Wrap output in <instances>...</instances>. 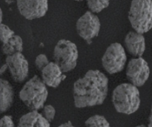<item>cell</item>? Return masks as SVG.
Masks as SVG:
<instances>
[{"mask_svg":"<svg viewBox=\"0 0 152 127\" xmlns=\"http://www.w3.org/2000/svg\"><path fill=\"white\" fill-rule=\"evenodd\" d=\"M112 102L118 112L126 115L134 113L137 111L140 104L137 87L132 83L120 84L113 91Z\"/></svg>","mask_w":152,"mask_h":127,"instance_id":"7a4b0ae2","label":"cell"},{"mask_svg":"<svg viewBox=\"0 0 152 127\" xmlns=\"http://www.w3.org/2000/svg\"><path fill=\"white\" fill-rule=\"evenodd\" d=\"M126 74L131 83L137 87H141L149 78L150 69L148 64L141 57L132 58L128 63Z\"/></svg>","mask_w":152,"mask_h":127,"instance_id":"ba28073f","label":"cell"},{"mask_svg":"<svg viewBox=\"0 0 152 127\" xmlns=\"http://www.w3.org/2000/svg\"><path fill=\"white\" fill-rule=\"evenodd\" d=\"M100 26L98 17L91 11H88L78 19L76 30L80 37L90 44L92 39L98 35Z\"/></svg>","mask_w":152,"mask_h":127,"instance_id":"52a82bcc","label":"cell"},{"mask_svg":"<svg viewBox=\"0 0 152 127\" xmlns=\"http://www.w3.org/2000/svg\"><path fill=\"white\" fill-rule=\"evenodd\" d=\"M56 111L54 107L51 105H48L43 107V116L48 121H52L54 120Z\"/></svg>","mask_w":152,"mask_h":127,"instance_id":"d6986e66","label":"cell"},{"mask_svg":"<svg viewBox=\"0 0 152 127\" xmlns=\"http://www.w3.org/2000/svg\"><path fill=\"white\" fill-rule=\"evenodd\" d=\"M110 0H87V6L92 13H100L109 5Z\"/></svg>","mask_w":152,"mask_h":127,"instance_id":"e0dca14e","label":"cell"},{"mask_svg":"<svg viewBox=\"0 0 152 127\" xmlns=\"http://www.w3.org/2000/svg\"><path fill=\"white\" fill-rule=\"evenodd\" d=\"M79 57L77 46L73 42L66 39L60 40L54 50L55 63L63 73L68 72L76 67Z\"/></svg>","mask_w":152,"mask_h":127,"instance_id":"5b68a950","label":"cell"},{"mask_svg":"<svg viewBox=\"0 0 152 127\" xmlns=\"http://www.w3.org/2000/svg\"><path fill=\"white\" fill-rule=\"evenodd\" d=\"M74 1H83V0H74Z\"/></svg>","mask_w":152,"mask_h":127,"instance_id":"f1b7e54d","label":"cell"},{"mask_svg":"<svg viewBox=\"0 0 152 127\" xmlns=\"http://www.w3.org/2000/svg\"><path fill=\"white\" fill-rule=\"evenodd\" d=\"M48 92L46 85L39 76L34 75L26 83L19 93L20 99L33 111L44 107Z\"/></svg>","mask_w":152,"mask_h":127,"instance_id":"3957f363","label":"cell"},{"mask_svg":"<svg viewBox=\"0 0 152 127\" xmlns=\"http://www.w3.org/2000/svg\"><path fill=\"white\" fill-rule=\"evenodd\" d=\"M124 44L128 52L133 56L141 57L145 50V42L142 34L130 31L124 39Z\"/></svg>","mask_w":152,"mask_h":127,"instance_id":"8fae6325","label":"cell"},{"mask_svg":"<svg viewBox=\"0 0 152 127\" xmlns=\"http://www.w3.org/2000/svg\"><path fill=\"white\" fill-rule=\"evenodd\" d=\"M148 127H152V121H149L148 123Z\"/></svg>","mask_w":152,"mask_h":127,"instance_id":"4316f807","label":"cell"},{"mask_svg":"<svg viewBox=\"0 0 152 127\" xmlns=\"http://www.w3.org/2000/svg\"><path fill=\"white\" fill-rule=\"evenodd\" d=\"M5 2L7 3V4H12L14 1H15V0H5Z\"/></svg>","mask_w":152,"mask_h":127,"instance_id":"d4e9b609","label":"cell"},{"mask_svg":"<svg viewBox=\"0 0 152 127\" xmlns=\"http://www.w3.org/2000/svg\"><path fill=\"white\" fill-rule=\"evenodd\" d=\"M2 11L1 9V23H2Z\"/></svg>","mask_w":152,"mask_h":127,"instance_id":"484cf974","label":"cell"},{"mask_svg":"<svg viewBox=\"0 0 152 127\" xmlns=\"http://www.w3.org/2000/svg\"><path fill=\"white\" fill-rule=\"evenodd\" d=\"M6 64L12 78L16 82H23L27 78L29 73V64L22 53L7 56Z\"/></svg>","mask_w":152,"mask_h":127,"instance_id":"30bf717a","label":"cell"},{"mask_svg":"<svg viewBox=\"0 0 152 127\" xmlns=\"http://www.w3.org/2000/svg\"><path fill=\"white\" fill-rule=\"evenodd\" d=\"M0 108L1 113L5 112L10 108L14 99L13 87L8 81L1 79Z\"/></svg>","mask_w":152,"mask_h":127,"instance_id":"5bb4252c","label":"cell"},{"mask_svg":"<svg viewBox=\"0 0 152 127\" xmlns=\"http://www.w3.org/2000/svg\"><path fill=\"white\" fill-rule=\"evenodd\" d=\"M86 127H110V124L103 115H93L85 121Z\"/></svg>","mask_w":152,"mask_h":127,"instance_id":"2e32d148","label":"cell"},{"mask_svg":"<svg viewBox=\"0 0 152 127\" xmlns=\"http://www.w3.org/2000/svg\"><path fill=\"white\" fill-rule=\"evenodd\" d=\"M17 4L21 15L29 20L44 16L48 9V0H17Z\"/></svg>","mask_w":152,"mask_h":127,"instance_id":"9c48e42d","label":"cell"},{"mask_svg":"<svg viewBox=\"0 0 152 127\" xmlns=\"http://www.w3.org/2000/svg\"><path fill=\"white\" fill-rule=\"evenodd\" d=\"M108 79L99 70H89L74 84L75 105L78 108L102 104L108 92Z\"/></svg>","mask_w":152,"mask_h":127,"instance_id":"6da1fadb","label":"cell"},{"mask_svg":"<svg viewBox=\"0 0 152 127\" xmlns=\"http://www.w3.org/2000/svg\"><path fill=\"white\" fill-rule=\"evenodd\" d=\"M50 62L49 61L48 57L44 54H40L37 56L35 59V64L37 68L39 70L42 71Z\"/></svg>","mask_w":152,"mask_h":127,"instance_id":"ffe728a7","label":"cell"},{"mask_svg":"<svg viewBox=\"0 0 152 127\" xmlns=\"http://www.w3.org/2000/svg\"><path fill=\"white\" fill-rule=\"evenodd\" d=\"M127 59L125 50L121 44L115 42L107 48L103 55L102 66L107 73L114 74L123 70Z\"/></svg>","mask_w":152,"mask_h":127,"instance_id":"8992f818","label":"cell"},{"mask_svg":"<svg viewBox=\"0 0 152 127\" xmlns=\"http://www.w3.org/2000/svg\"><path fill=\"white\" fill-rule=\"evenodd\" d=\"M7 68L8 66L7 64L4 65L1 67V74H2L7 70Z\"/></svg>","mask_w":152,"mask_h":127,"instance_id":"603a6c76","label":"cell"},{"mask_svg":"<svg viewBox=\"0 0 152 127\" xmlns=\"http://www.w3.org/2000/svg\"><path fill=\"white\" fill-rule=\"evenodd\" d=\"M1 127H15L12 117L10 115H5L1 120Z\"/></svg>","mask_w":152,"mask_h":127,"instance_id":"44dd1931","label":"cell"},{"mask_svg":"<svg viewBox=\"0 0 152 127\" xmlns=\"http://www.w3.org/2000/svg\"><path fill=\"white\" fill-rule=\"evenodd\" d=\"M15 35V32L11 30L7 26L1 23L0 25V37L2 43H5Z\"/></svg>","mask_w":152,"mask_h":127,"instance_id":"ac0fdd59","label":"cell"},{"mask_svg":"<svg viewBox=\"0 0 152 127\" xmlns=\"http://www.w3.org/2000/svg\"><path fill=\"white\" fill-rule=\"evenodd\" d=\"M129 21L135 31L145 33L152 28V0H132Z\"/></svg>","mask_w":152,"mask_h":127,"instance_id":"277c9868","label":"cell"},{"mask_svg":"<svg viewBox=\"0 0 152 127\" xmlns=\"http://www.w3.org/2000/svg\"><path fill=\"white\" fill-rule=\"evenodd\" d=\"M58 127H75L70 121L59 125Z\"/></svg>","mask_w":152,"mask_h":127,"instance_id":"7402d4cb","label":"cell"},{"mask_svg":"<svg viewBox=\"0 0 152 127\" xmlns=\"http://www.w3.org/2000/svg\"><path fill=\"white\" fill-rule=\"evenodd\" d=\"M23 50V40L19 35H14L2 46V51L7 56L22 53Z\"/></svg>","mask_w":152,"mask_h":127,"instance_id":"9a60e30c","label":"cell"},{"mask_svg":"<svg viewBox=\"0 0 152 127\" xmlns=\"http://www.w3.org/2000/svg\"><path fill=\"white\" fill-rule=\"evenodd\" d=\"M18 127H50V124L42 115L33 111L21 117Z\"/></svg>","mask_w":152,"mask_h":127,"instance_id":"4fadbf2b","label":"cell"},{"mask_svg":"<svg viewBox=\"0 0 152 127\" xmlns=\"http://www.w3.org/2000/svg\"><path fill=\"white\" fill-rule=\"evenodd\" d=\"M58 66L53 62H50L42 71V80L49 87L56 88L60 85L66 78Z\"/></svg>","mask_w":152,"mask_h":127,"instance_id":"7c38bea8","label":"cell"},{"mask_svg":"<svg viewBox=\"0 0 152 127\" xmlns=\"http://www.w3.org/2000/svg\"><path fill=\"white\" fill-rule=\"evenodd\" d=\"M136 127H147L145 125H143V124H140V125H137Z\"/></svg>","mask_w":152,"mask_h":127,"instance_id":"83f0119b","label":"cell"},{"mask_svg":"<svg viewBox=\"0 0 152 127\" xmlns=\"http://www.w3.org/2000/svg\"><path fill=\"white\" fill-rule=\"evenodd\" d=\"M152 121V104L151 105V111H150V115L148 117V121Z\"/></svg>","mask_w":152,"mask_h":127,"instance_id":"cb8c5ba5","label":"cell"}]
</instances>
